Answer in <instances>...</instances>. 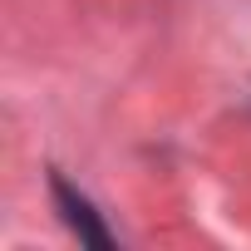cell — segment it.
I'll list each match as a JSON object with an SVG mask.
<instances>
[{
    "mask_svg": "<svg viewBox=\"0 0 251 251\" xmlns=\"http://www.w3.org/2000/svg\"><path fill=\"white\" fill-rule=\"evenodd\" d=\"M54 197H59V207H64L69 226H74V231H79V236H84L89 246H108V241H113V236L103 231V222H99V217L89 212V202H84V197H79V192H74L69 182H59V177H54Z\"/></svg>",
    "mask_w": 251,
    "mask_h": 251,
    "instance_id": "obj_1",
    "label": "cell"
}]
</instances>
